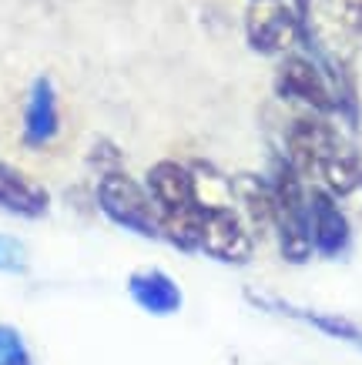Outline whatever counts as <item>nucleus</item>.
Wrapping results in <instances>:
<instances>
[{
	"instance_id": "9",
	"label": "nucleus",
	"mask_w": 362,
	"mask_h": 365,
	"mask_svg": "<svg viewBox=\"0 0 362 365\" xmlns=\"http://www.w3.org/2000/svg\"><path fill=\"white\" fill-rule=\"evenodd\" d=\"M231 191H235V208L248 222L252 235H275V198L268 178L241 171L231 178Z\"/></svg>"
},
{
	"instance_id": "6",
	"label": "nucleus",
	"mask_w": 362,
	"mask_h": 365,
	"mask_svg": "<svg viewBox=\"0 0 362 365\" xmlns=\"http://www.w3.org/2000/svg\"><path fill=\"white\" fill-rule=\"evenodd\" d=\"M308 222H312V245H316L318 255L339 258V255L349 252L352 242L349 215L329 191L318 188V185L308 188Z\"/></svg>"
},
{
	"instance_id": "3",
	"label": "nucleus",
	"mask_w": 362,
	"mask_h": 365,
	"mask_svg": "<svg viewBox=\"0 0 362 365\" xmlns=\"http://www.w3.org/2000/svg\"><path fill=\"white\" fill-rule=\"evenodd\" d=\"M275 94L302 111L326 114V118L339 114V98H336L329 67L316 57L302 54V51L282 54L278 71H275Z\"/></svg>"
},
{
	"instance_id": "10",
	"label": "nucleus",
	"mask_w": 362,
	"mask_h": 365,
	"mask_svg": "<svg viewBox=\"0 0 362 365\" xmlns=\"http://www.w3.org/2000/svg\"><path fill=\"white\" fill-rule=\"evenodd\" d=\"M128 295L134 299L138 309H144L148 315H175L181 309V288L175 285V278L161 272V268H141L128 278Z\"/></svg>"
},
{
	"instance_id": "15",
	"label": "nucleus",
	"mask_w": 362,
	"mask_h": 365,
	"mask_svg": "<svg viewBox=\"0 0 362 365\" xmlns=\"http://www.w3.org/2000/svg\"><path fill=\"white\" fill-rule=\"evenodd\" d=\"M91 165L98 168L101 175L118 171V168H121V151L111 141H98V144H94V151H91Z\"/></svg>"
},
{
	"instance_id": "13",
	"label": "nucleus",
	"mask_w": 362,
	"mask_h": 365,
	"mask_svg": "<svg viewBox=\"0 0 362 365\" xmlns=\"http://www.w3.org/2000/svg\"><path fill=\"white\" fill-rule=\"evenodd\" d=\"M318 21L339 44H362V0H318Z\"/></svg>"
},
{
	"instance_id": "16",
	"label": "nucleus",
	"mask_w": 362,
	"mask_h": 365,
	"mask_svg": "<svg viewBox=\"0 0 362 365\" xmlns=\"http://www.w3.org/2000/svg\"><path fill=\"white\" fill-rule=\"evenodd\" d=\"M21 355H27L21 335L11 332V329H0V365H14Z\"/></svg>"
},
{
	"instance_id": "1",
	"label": "nucleus",
	"mask_w": 362,
	"mask_h": 365,
	"mask_svg": "<svg viewBox=\"0 0 362 365\" xmlns=\"http://www.w3.org/2000/svg\"><path fill=\"white\" fill-rule=\"evenodd\" d=\"M272 198H275V242L286 262L302 265L312 258V222H308V188L306 178L296 171V165L286 155L272 161Z\"/></svg>"
},
{
	"instance_id": "2",
	"label": "nucleus",
	"mask_w": 362,
	"mask_h": 365,
	"mask_svg": "<svg viewBox=\"0 0 362 365\" xmlns=\"http://www.w3.org/2000/svg\"><path fill=\"white\" fill-rule=\"evenodd\" d=\"M308 0H252L245 14V37L255 54L282 57L308 41Z\"/></svg>"
},
{
	"instance_id": "11",
	"label": "nucleus",
	"mask_w": 362,
	"mask_h": 365,
	"mask_svg": "<svg viewBox=\"0 0 362 365\" xmlns=\"http://www.w3.org/2000/svg\"><path fill=\"white\" fill-rule=\"evenodd\" d=\"M0 208L17 218H41L51 208V195L34 178H27L7 161H0Z\"/></svg>"
},
{
	"instance_id": "5",
	"label": "nucleus",
	"mask_w": 362,
	"mask_h": 365,
	"mask_svg": "<svg viewBox=\"0 0 362 365\" xmlns=\"http://www.w3.org/2000/svg\"><path fill=\"white\" fill-rule=\"evenodd\" d=\"M198 252H205L215 262L225 265H245L255 252V235L248 222L241 218L235 205H218V208H205L201 218V238H198Z\"/></svg>"
},
{
	"instance_id": "7",
	"label": "nucleus",
	"mask_w": 362,
	"mask_h": 365,
	"mask_svg": "<svg viewBox=\"0 0 362 365\" xmlns=\"http://www.w3.org/2000/svg\"><path fill=\"white\" fill-rule=\"evenodd\" d=\"M144 188L151 195V201L158 205V215H168V211H185L195 208V175H191V165H181V161H158V165L148 168V178H144Z\"/></svg>"
},
{
	"instance_id": "12",
	"label": "nucleus",
	"mask_w": 362,
	"mask_h": 365,
	"mask_svg": "<svg viewBox=\"0 0 362 365\" xmlns=\"http://www.w3.org/2000/svg\"><path fill=\"white\" fill-rule=\"evenodd\" d=\"M248 299H252L258 309H268V312H278V315H288V319L306 322V325L318 329V332L329 335V339L362 345V329L352 325L349 319H342V315H322V312H312V309H298V305H288V302L272 299V295H258V292H248Z\"/></svg>"
},
{
	"instance_id": "14",
	"label": "nucleus",
	"mask_w": 362,
	"mask_h": 365,
	"mask_svg": "<svg viewBox=\"0 0 362 365\" xmlns=\"http://www.w3.org/2000/svg\"><path fill=\"white\" fill-rule=\"evenodd\" d=\"M0 272H7V275L27 272V252L14 235H0Z\"/></svg>"
},
{
	"instance_id": "4",
	"label": "nucleus",
	"mask_w": 362,
	"mask_h": 365,
	"mask_svg": "<svg viewBox=\"0 0 362 365\" xmlns=\"http://www.w3.org/2000/svg\"><path fill=\"white\" fill-rule=\"evenodd\" d=\"M98 208L111 222L141 238H161V215L148 188L138 185L124 168L98 178Z\"/></svg>"
},
{
	"instance_id": "8",
	"label": "nucleus",
	"mask_w": 362,
	"mask_h": 365,
	"mask_svg": "<svg viewBox=\"0 0 362 365\" xmlns=\"http://www.w3.org/2000/svg\"><path fill=\"white\" fill-rule=\"evenodd\" d=\"M61 131V108L51 78H37L31 84L27 104H24V144L27 148H47Z\"/></svg>"
}]
</instances>
